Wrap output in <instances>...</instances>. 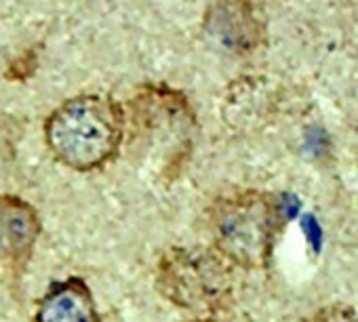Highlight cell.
I'll list each match as a JSON object with an SVG mask.
<instances>
[{"mask_svg":"<svg viewBox=\"0 0 358 322\" xmlns=\"http://www.w3.org/2000/svg\"><path fill=\"white\" fill-rule=\"evenodd\" d=\"M34 322H101L95 297L83 278L53 282L36 307Z\"/></svg>","mask_w":358,"mask_h":322,"instance_id":"obj_6","label":"cell"},{"mask_svg":"<svg viewBox=\"0 0 358 322\" xmlns=\"http://www.w3.org/2000/svg\"><path fill=\"white\" fill-rule=\"evenodd\" d=\"M43 224L34 205L22 196L0 194V263L22 270L41 238Z\"/></svg>","mask_w":358,"mask_h":322,"instance_id":"obj_5","label":"cell"},{"mask_svg":"<svg viewBox=\"0 0 358 322\" xmlns=\"http://www.w3.org/2000/svg\"><path fill=\"white\" fill-rule=\"evenodd\" d=\"M282 226V205L272 192H234L217 198L209 209L213 249L243 270L270 265Z\"/></svg>","mask_w":358,"mask_h":322,"instance_id":"obj_2","label":"cell"},{"mask_svg":"<svg viewBox=\"0 0 358 322\" xmlns=\"http://www.w3.org/2000/svg\"><path fill=\"white\" fill-rule=\"evenodd\" d=\"M230 263L215 249H169L156 265V288L196 318H215L230 301Z\"/></svg>","mask_w":358,"mask_h":322,"instance_id":"obj_3","label":"cell"},{"mask_svg":"<svg viewBox=\"0 0 358 322\" xmlns=\"http://www.w3.org/2000/svg\"><path fill=\"white\" fill-rule=\"evenodd\" d=\"M43 135L59 165L80 173L97 171L120 149L124 112L110 95H74L47 116Z\"/></svg>","mask_w":358,"mask_h":322,"instance_id":"obj_1","label":"cell"},{"mask_svg":"<svg viewBox=\"0 0 358 322\" xmlns=\"http://www.w3.org/2000/svg\"><path fill=\"white\" fill-rule=\"evenodd\" d=\"M301 322H358V309L345 301H331L308 314Z\"/></svg>","mask_w":358,"mask_h":322,"instance_id":"obj_7","label":"cell"},{"mask_svg":"<svg viewBox=\"0 0 358 322\" xmlns=\"http://www.w3.org/2000/svg\"><path fill=\"white\" fill-rule=\"evenodd\" d=\"M203 30L209 43L228 55H253L268 43L266 0H211L203 15Z\"/></svg>","mask_w":358,"mask_h":322,"instance_id":"obj_4","label":"cell"},{"mask_svg":"<svg viewBox=\"0 0 358 322\" xmlns=\"http://www.w3.org/2000/svg\"><path fill=\"white\" fill-rule=\"evenodd\" d=\"M192 322H220L217 318H194Z\"/></svg>","mask_w":358,"mask_h":322,"instance_id":"obj_8","label":"cell"}]
</instances>
